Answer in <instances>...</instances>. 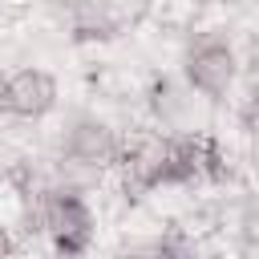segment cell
<instances>
[{
	"label": "cell",
	"instance_id": "6da1fadb",
	"mask_svg": "<svg viewBox=\"0 0 259 259\" xmlns=\"http://www.w3.org/2000/svg\"><path fill=\"white\" fill-rule=\"evenodd\" d=\"M182 81L198 97H206L210 105L227 101L235 81H239V53H235V45L219 28L190 32V40L182 45Z\"/></svg>",
	"mask_w": 259,
	"mask_h": 259
},
{
	"label": "cell",
	"instance_id": "7a4b0ae2",
	"mask_svg": "<svg viewBox=\"0 0 259 259\" xmlns=\"http://www.w3.org/2000/svg\"><path fill=\"white\" fill-rule=\"evenodd\" d=\"M121 154V130L97 113H77L65 130H61V150L57 158H69L85 170H97V174H109L113 162Z\"/></svg>",
	"mask_w": 259,
	"mask_h": 259
},
{
	"label": "cell",
	"instance_id": "3957f363",
	"mask_svg": "<svg viewBox=\"0 0 259 259\" xmlns=\"http://www.w3.org/2000/svg\"><path fill=\"white\" fill-rule=\"evenodd\" d=\"M146 113L154 121V130H166V134H182V130H206L198 109L210 105L206 97H198L182 77H154L146 85Z\"/></svg>",
	"mask_w": 259,
	"mask_h": 259
},
{
	"label": "cell",
	"instance_id": "277c9868",
	"mask_svg": "<svg viewBox=\"0 0 259 259\" xmlns=\"http://www.w3.org/2000/svg\"><path fill=\"white\" fill-rule=\"evenodd\" d=\"M61 101V85L49 69L40 65H24L16 73H8V117L16 121H40L57 109Z\"/></svg>",
	"mask_w": 259,
	"mask_h": 259
},
{
	"label": "cell",
	"instance_id": "5b68a950",
	"mask_svg": "<svg viewBox=\"0 0 259 259\" xmlns=\"http://www.w3.org/2000/svg\"><path fill=\"white\" fill-rule=\"evenodd\" d=\"M235 121H239L243 138L259 146V81H247V85H243L239 105H235Z\"/></svg>",
	"mask_w": 259,
	"mask_h": 259
},
{
	"label": "cell",
	"instance_id": "8992f818",
	"mask_svg": "<svg viewBox=\"0 0 259 259\" xmlns=\"http://www.w3.org/2000/svg\"><path fill=\"white\" fill-rule=\"evenodd\" d=\"M235 235H239V243L243 247H251V251H259V198H247V202H239V210H235Z\"/></svg>",
	"mask_w": 259,
	"mask_h": 259
},
{
	"label": "cell",
	"instance_id": "52a82bcc",
	"mask_svg": "<svg viewBox=\"0 0 259 259\" xmlns=\"http://www.w3.org/2000/svg\"><path fill=\"white\" fill-rule=\"evenodd\" d=\"M235 53H239V77L259 81V28H251L243 49H235Z\"/></svg>",
	"mask_w": 259,
	"mask_h": 259
},
{
	"label": "cell",
	"instance_id": "ba28073f",
	"mask_svg": "<svg viewBox=\"0 0 259 259\" xmlns=\"http://www.w3.org/2000/svg\"><path fill=\"white\" fill-rule=\"evenodd\" d=\"M8 251H16V239H12V227L0 223V255H8Z\"/></svg>",
	"mask_w": 259,
	"mask_h": 259
},
{
	"label": "cell",
	"instance_id": "9c48e42d",
	"mask_svg": "<svg viewBox=\"0 0 259 259\" xmlns=\"http://www.w3.org/2000/svg\"><path fill=\"white\" fill-rule=\"evenodd\" d=\"M0 117H8V73L0 69Z\"/></svg>",
	"mask_w": 259,
	"mask_h": 259
},
{
	"label": "cell",
	"instance_id": "30bf717a",
	"mask_svg": "<svg viewBox=\"0 0 259 259\" xmlns=\"http://www.w3.org/2000/svg\"><path fill=\"white\" fill-rule=\"evenodd\" d=\"M49 4H53V8H61V12H65V8H69V4H73V0H49Z\"/></svg>",
	"mask_w": 259,
	"mask_h": 259
}]
</instances>
